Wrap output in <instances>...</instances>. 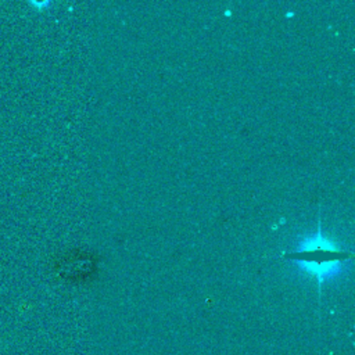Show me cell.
I'll use <instances>...</instances> for the list:
<instances>
[{"label": "cell", "instance_id": "cell-1", "mask_svg": "<svg viewBox=\"0 0 355 355\" xmlns=\"http://www.w3.org/2000/svg\"><path fill=\"white\" fill-rule=\"evenodd\" d=\"M284 258L294 262L305 273L316 279L318 286L336 276L343 265L352 258V252L344 251L338 244L324 237L318 223V232L301 241L297 248L284 254Z\"/></svg>", "mask_w": 355, "mask_h": 355}]
</instances>
